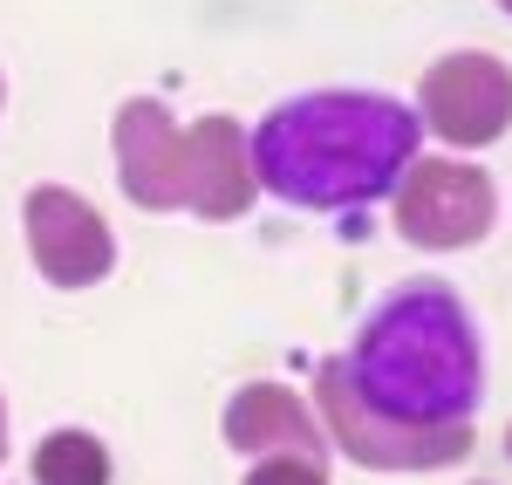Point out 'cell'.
I'll use <instances>...</instances> for the list:
<instances>
[{
    "instance_id": "1",
    "label": "cell",
    "mask_w": 512,
    "mask_h": 485,
    "mask_svg": "<svg viewBox=\"0 0 512 485\" xmlns=\"http://www.w3.org/2000/svg\"><path fill=\"white\" fill-rule=\"evenodd\" d=\"M485 390L472 308L444 281H403L369 308L349 356L315 369L335 445L369 472H437L472 458V410Z\"/></svg>"
},
{
    "instance_id": "2",
    "label": "cell",
    "mask_w": 512,
    "mask_h": 485,
    "mask_svg": "<svg viewBox=\"0 0 512 485\" xmlns=\"http://www.w3.org/2000/svg\"><path fill=\"white\" fill-rule=\"evenodd\" d=\"M424 123L396 96L369 89H315L267 110L260 130H246L253 178L308 212H355L396 192V178L417 158Z\"/></svg>"
},
{
    "instance_id": "3",
    "label": "cell",
    "mask_w": 512,
    "mask_h": 485,
    "mask_svg": "<svg viewBox=\"0 0 512 485\" xmlns=\"http://www.w3.org/2000/svg\"><path fill=\"white\" fill-rule=\"evenodd\" d=\"M117 178L130 205L144 212H198V219H239L260 178H253V151L233 117H198L178 130L158 96H137L117 110Z\"/></svg>"
},
{
    "instance_id": "4",
    "label": "cell",
    "mask_w": 512,
    "mask_h": 485,
    "mask_svg": "<svg viewBox=\"0 0 512 485\" xmlns=\"http://www.w3.org/2000/svg\"><path fill=\"white\" fill-rule=\"evenodd\" d=\"M492 178L458 158H410L396 178V233L410 246H478L492 233Z\"/></svg>"
},
{
    "instance_id": "5",
    "label": "cell",
    "mask_w": 512,
    "mask_h": 485,
    "mask_svg": "<svg viewBox=\"0 0 512 485\" xmlns=\"http://www.w3.org/2000/svg\"><path fill=\"white\" fill-rule=\"evenodd\" d=\"M417 110L431 123L444 144H458V151H478V144H499L512 123V69L499 55H444L431 62V76L417 89Z\"/></svg>"
},
{
    "instance_id": "6",
    "label": "cell",
    "mask_w": 512,
    "mask_h": 485,
    "mask_svg": "<svg viewBox=\"0 0 512 485\" xmlns=\"http://www.w3.org/2000/svg\"><path fill=\"white\" fill-rule=\"evenodd\" d=\"M28 253H35L41 281L55 287H96L117 267V240L103 226V212L76 199L69 185H35L28 192Z\"/></svg>"
},
{
    "instance_id": "7",
    "label": "cell",
    "mask_w": 512,
    "mask_h": 485,
    "mask_svg": "<svg viewBox=\"0 0 512 485\" xmlns=\"http://www.w3.org/2000/svg\"><path fill=\"white\" fill-rule=\"evenodd\" d=\"M226 445L246 458H321V431L287 383H246L226 404Z\"/></svg>"
},
{
    "instance_id": "8",
    "label": "cell",
    "mask_w": 512,
    "mask_h": 485,
    "mask_svg": "<svg viewBox=\"0 0 512 485\" xmlns=\"http://www.w3.org/2000/svg\"><path fill=\"white\" fill-rule=\"evenodd\" d=\"M35 485H110V451L89 431H48L35 445Z\"/></svg>"
},
{
    "instance_id": "9",
    "label": "cell",
    "mask_w": 512,
    "mask_h": 485,
    "mask_svg": "<svg viewBox=\"0 0 512 485\" xmlns=\"http://www.w3.org/2000/svg\"><path fill=\"white\" fill-rule=\"evenodd\" d=\"M246 485H328V472H321V458H260Z\"/></svg>"
},
{
    "instance_id": "10",
    "label": "cell",
    "mask_w": 512,
    "mask_h": 485,
    "mask_svg": "<svg viewBox=\"0 0 512 485\" xmlns=\"http://www.w3.org/2000/svg\"><path fill=\"white\" fill-rule=\"evenodd\" d=\"M0 458H7V410H0Z\"/></svg>"
},
{
    "instance_id": "11",
    "label": "cell",
    "mask_w": 512,
    "mask_h": 485,
    "mask_svg": "<svg viewBox=\"0 0 512 485\" xmlns=\"http://www.w3.org/2000/svg\"><path fill=\"white\" fill-rule=\"evenodd\" d=\"M499 7H506V14H512V0H499Z\"/></svg>"
},
{
    "instance_id": "12",
    "label": "cell",
    "mask_w": 512,
    "mask_h": 485,
    "mask_svg": "<svg viewBox=\"0 0 512 485\" xmlns=\"http://www.w3.org/2000/svg\"><path fill=\"white\" fill-rule=\"evenodd\" d=\"M506 451H512V431H506Z\"/></svg>"
},
{
    "instance_id": "13",
    "label": "cell",
    "mask_w": 512,
    "mask_h": 485,
    "mask_svg": "<svg viewBox=\"0 0 512 485\" xmlns=\"http://www.w3.org/2000/svg\"><path fill=\"white\" fill-rule=\"evenodd\" d=\"M0 96H7V89H0Z\"/></svg>"
}]
</instances>
